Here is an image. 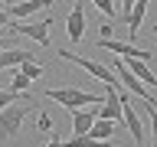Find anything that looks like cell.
<instances>
[{
	"label": "cell",
	"instance_id": "6da1fadb",
	"mask_svg": "<svg viewBox=\"0 0 157 147\" xmlns=\"http://www.w3.org/2000/svg\"><path fill=\"white\" fill-rule=\"evenodd\" d=\"M43 95L52 98L56 105L69 108V111H75L78 105H101V101H105L101 95H92V92H85V88H75V85H69V88H46Z\"/></svg>",
	"mask_w": 157,
	"mask_h": 147
},
{
	"label": "cell",
	"instance_id": "7a4b0ae2",
	"mask_svg": "<svg viewBox=\"0 0 157 147\" xmlns=\"http://www.w3.org/2000/svg\"><path fill=\"white\" fill-rule=\"evenodd\" d=\"M29 108H33V98H23V101H13V105L3 108L0 111V137H17V131H20Z\"/></svg>",
	"mask_w": 157,
	"mask_h": 147
},
{
	"label": "cell",
	"instance_id": "3957f363",
	"mask_svg": "<svg viewBox=\"0 0 157 147\" xmlns=\"http://www.w3.org/2000/svg\"><path fill=\"white\" fill-rule=\"evenodd\" d=\"M111 72H115V75H118V78H121V82L128 85V92H131L134 98L157 105V95H154V92H151V88H147V85H144V82H141L137 75H131V72H128V66H124V59H121V56H118L115 62H111Z\"/></svg>",
	"mask_w": 157,
	"mask_h": 147
},
{
	"label": "cell",
	"instance_id": "277c9868",
	"mask_svg": "<svg viewBox=\"0 0 157 147\" xmlns=\"http://www.w3.org/2000/svg\"><path fill=\"white\" fill-rule=\"evenodd\" d=\"M59 59H66V62H75L78 69H85L92 78H98V82H115V72L105 66V62H95V59H82V56H75V52H66V49H59Z\"/></svg>",
	"mask_w": 157,
	"mask_h": 147
},
{
	"label": "cell",
	"instance_id": "5b68a950",
	"mask_svg": "<svg viewBox=\"0 0 157 147\" xmlns=\"http://www.w3.org/2000/svg\"><path fill=\"white\" fill-rule=\"evenodd\" d=\"M118 98H121V115H124V124L131 127V141L137 147H144V124H141V118L134 115V95H128L118 88Z\"/></svg>",
	"mask_w": 157,
	"mask_h": 147
},
{
	"label": "cell",
	"instance_id": "8992f818",
	"mask_svg": "<svg viewBox=\"0 0 157 147\" xmlns=\"http://www.w3.org/2000/svg\"><path fill=\"white\" fill-rule=\"evenodd\" d=\"M49 26H52V17L39 20V23H20V20H10V29H13L17 36H29V39H36L39 46H49Z\"/></svg>",
	"mask_w": 157,
	"mask_h": 147
},
{
	"label": "cell",
	"instance_id": "52a82bcc",
	"mask_svg": "<svg viewBox=\"0 0 157 147\" xmlns=\"http://www.w3.org/2000/svg\"><path fill=\"white\" fill-rule=\"evenodd\" d=\"M56 3V0H17V3H10V20H26V17H33L36 10H49Z\"/></svg>",
	"mask_w": 157,
	"mask_h": 147
},
{
	"label": "cell",
	"instance_id": "ba28073f",
	"mask_svg": "<svg viewBox=\"0 0 157 147\" xmlns=\"http://www.w3.org/2000/svg\"><path fill=\"white\" fill-rule=\"evenodd\" d=\"M66 33H69V39H72V43H78V39H82V33H85V7H82V0H78L75 7L69 10Z\"/></svg>",
	"mask_w": 157,
	"mask_h": 147
},
{
	"label": "cell",
	"instance_id": "9c48e42d",
	"mask_svg": "<svg viewBox=\"0 0 157 147\" xmlns=\"http://www.w3.org/2000/svg\"><path fill=\"white\" fill-rule=\"evenodd\" d=\"M124 66H128V72H131V75H137L147 88H151V92H157V75L151 72V66H147L144 59H124Z\"/></svg>",
	"mask_w": 157,
	"mask_h": 147
},
{
	"label": "cell",
	"instance_id": "30bf717a",
	"mask_svg": "<svg viewBox=\"0 0 157 147\" xmlns=\"http://www.w3.org/2000/svg\"><path fill=\"white\" fill-rule=\"evenodd\" d=\"M147 3H151V0H134V7H131V13H128V20H124L128 33H131V43H134L137 33H141V20H144V13H147Z\"/></svg>",
	"mask_w": 157,
	"mask_h": 147
},
{
	"label": "cell",
	"instance_id": "8fae6325",
	"mask_svg": "<svg viewBox=\"0 0 157 147\" xmlns=\"http://www.w3.org/2000/svg\"><path fill=\"white\" fill-rule=\"evenodd\" d=\"M36 52H29V49H7V52H0V69H17L23 62H33Z\"/></svg>",
	"mask_w": 157,
	"mask_h": 147
},
{
	"label": "cell",
	"instance_id": "7c38bea8",
	"mask_svg": "<svg viewBox=\"0 0 157 147\" xmlns=\"http://www.w3.org/2000/svg\"><path fill=\"white\" fill-rule=\"evenodd\" d=\"M95 111H82V108H75V111H72V131H75V134H88V131H92V124H95Z\"/></svg>",
	"mask_w": 157,
	"mask_h": 147
},
{
	"label": "cell",
	"instance_id": "4fadbf2b",
	"mask_svg": "<svg viewBox=\"0 0 157 147\" xmlns=\"http://www.w3.org/2000/svg\"><path fill=\"white\" fill-rule=\"evenodd\" d=\"M88 134L95 137V141H108V137L115 134V121H105V118H95V124H92V131Z\"/></svg>",
	"mask_w": 157,
	"mask_h": 147
},
{
	"label": "cell",
	"instance_id": "5bb4252c",
	"mask_svg": "<svg viewBox=\"0 0 157 147\" xmlns=\"http://www.w3.org/2000/svg\"><path fill=\"white\" fill-rule=\"evenodd\" d=\"M23 98H29L26 92H13V88H0V111L7 105H13V101H23Z\"/></svg>",
	"mask_w": 157,
	"mask_h": 147
},
{
	"label": "cell",
	"instance_id": "9a60e30c",
	"mask_svg": "<svg viewBox=\"0 0 157 147\" xmlns=\"http://www.w3.org/2000/svg\"><path fill=\"white\" fill-rule=\"evenodd\" d=\"M98 144H105V141H95L92 134H75L72 141H66V147H98Z\"/></svg>",
	"mask_w": 157,
	"mask_h": 147
},
{
	"label": "cell",
	"instance_id": "2e32d148",
	"mask_svg": "<svg viewBox=\"0 0 157 147\" xmlns=\"http://www.w3.org/2000/svg\"><path fill=\"white\" fill-rule=\"evenodd\" d=\"M92 3L101 10V17H108V20H115V23H118V10H115V3H111V0H92Z\"/></svg>",
	"mask_w": 157,
	"mask_h": 147
},
{
	"label": "cell",
	"instance_id": "e0dca14e",
	"mask_svg": "<svg viewBox=\"0 0 157 147\" xmlns=\"http://www.w3.org/2000/svg\"><path fill=\"white\" fill-rule=\"evenodd\" d=\"M147 111V118H151V134H154V147H157V108L151 105V101H144V105H141Z\"/></svg>",
	"mask_w": 157,
	"mask_h": 147
},
{
	"label": "cell",
	"instance_id": "ac0fdd59",
	"mask_svg": "<svg viewBox=\"0 0 157 147\" xmlns=\"http://www.w3.org/2000/svg\"><path fill=\"white\" fill-rule=\"evenodd\" d=\"M36 127L43 131V134H56V124H52V118H49V115H39L36 118Z\"/></svg>",
	"mask_w": 157,
	"mask_h": 147
},
{
	"label": "cell",
	"instance_id": "d6986e66",
	"mask_svg": "<svg viewBox=\"0 0 157 147\" xmlns=\"http://www.w3.org/2000/svg\"><path fill=\"white\" fill-rule=\"evenodd\" d=\"M20 72H23V75H26L29 82H33V78H39V75H43V69H39L36 62H23V66H20Z\"/></svg>",
	"mask_w": 157,
	"mask_h": 147
},
{
	"label": "cell",
	"instance_id": "ffe728a7",
	"mask_svg": "<svg viewBox=\"0 0 157 147\" xmlns=\"http://www.w3.org/2000/svg\"><path fill=\"white\" fill-rule=\"evenodd\" d=\"M26 85H29V78L23 75V72H17V75H13V82H10V88H13V92H26Z\"/></svg>",
	"mask_w": 157,
	"mask_h": 147
},
{
	"label": "cell",
	"instance_id": "44dd1931",
	"mask_svg": "<svg viewBox=\"0 0 157 147\" xmlns=\"http://www.w3.org/2000/svg\"><path fill=\"white\" fill-rule=\"evenodd\" d=\"M131 7H134V0H121V13H118V23H124V20H128Z\"/></svg>",
	"mask_w": 157,
	"mask_h": 147
},
{
	"label": "cell",
	"instance_id": "7402d4cb",
	"mask_svg": "<svg viewBox=\"0 0 157 147\" xmlns=\"http://www.w3.org/2000/svg\"><path fill=\"white\" fill-rule=\"evenodd\" d=\"M115 26H118L115 20H108V23H101V26H98V29H101V39H111V33H115Z\"/></svg>",
	"mask_w": 157,
	"mask_h": 147
},
{
	"label": "cell",
	"instance_id": "603a6c76",
	"mask_svg": "<svg viewBox=\"0 0 157 147\" xmlns=\"http://www.w3.org/2000/svg\"><path fill=\"white\" fill-rule=\"evenodd\" d=\"M3 26H10V13L0 7V29H3Z\"/></svg>",
	"mask_w": 157,
	"mask_h": 147
},
{
	"label": "cell",
	"instance_id": "cb8c5ba5",
	"mask_svg": "<svg viewBox=\"0 0 157 147\" xmlns=\"http://www.w3.org/2000/svg\"><path fill=\"white\" fill-rule=\"evenodd\" d=\"M46 147H66V141H59L56 134H49V144H46Z\"/></svg>",
	"mask_w": 157,
	"mask_h": 147
},
{
	"label": "cell",
	"instance_id": "d4e9b609",
	"mask_svg": "<svg viewBox=\"0 0 157 147\" xmlns=\"http://www.w3.org/2000/svg\"><path fill=\"white\" fill-rule=\"evenodd\" d=\"M10 3H17V0H3V7H10Z\"/></svg>",
	"mask_w": 157,
	"mask_h": 147
},
{
	"label": "cell",
	"instance_id": "484cf974",
	"mask_svg": "<svg viewBox=\"0 0 157 147\" xmlns=\"http://www.w3.org/2000/svg\"><path fill=\"white\" fill-rule=\"evenodd\" d=\"M154 36H157V23H154Z\"/></svg>",
	"mask_w": 157,
	"mask_h": 147
},
{
	"label": "cell",
	"instance_id": "4316f807",
	"mask_svg": "<svg viewBox=\"0 0 157 147\" xmlns=\"http://www.w3.org/2000/svg\"><path fill=\"white\" fill-rule=\"evenodd\" d=\"M98 147H108V144H98Z\"/></svg>",
	"mask_w": 157,
	"mask_h": 147
}]
</instances>
